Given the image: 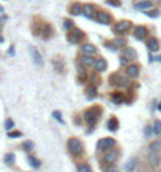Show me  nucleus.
<instances>
[{
    "label": "nucleus",
    "instance_id": "1",
    "mask_svg": "<svg viewBox=\"0 0 161 172\" xmlns=\"http://www.w3.org/2000/svg\"><path fill=\"white\" fill-rule=\"evenodd\" d=\"M67 149L69 152L73 153V155H80L81 152H83V149H81V142L78 141L77 138H71L67 141Z\"/></svg>",
    "mask_w": 161,
    "mask_h": 172
},
{
    "label": "nucleus",
    "instance_id": "2",
    "mask_svg": "<svg viewBox=\"0 0 161 172\" xmlns=\"http://www.w3.org/2000/svg\"><path fill=\"white\" fill-rule=\"evenodd\" d=\"M114 146H116V141L111 138H105V139H100L99 144H97V147L100 149V150H103V152H108L109 149H113Z\"/></svg>",
    "mask_w": 161,
    "mask_h": 172
},
{
    "label": "nucleus",
    "instance_id": "3",
    "mask_svg": "<svg viewBox=\"0 0 161 172\" xmlns=\"http://www.w3.org/2000/svg\"><path fill=\"white\" fill-rule=\"evenodd\" d=\"M95 20L99 22V24H109L111 22V16L108 14V13H105V11H99L97 14H95Z\"/></svg>",
    "mask_w": 161,
    "mask_h": 172
},
{
    "label": "nucleus",
    "instance_id": "4",
    "mask_svg": "<svg viewBox=\"0 0 161 172\" xmlns=\"http://www.w3.org/2000/svg\"><path fill=\"white\" fill-rule=\"evenodd\" d=\"M130 22H127V20H122V22H119V24H116V27H114V31L116 33H125V31H128V28H130Z\"/></svg>",
    "mask_w": 161,
    "mask_h": 172
},
{
    "label": "nucleus",
    "instance_id": "5",
    "mask_svg": "<svg viewBox=\"0 0 161 172\" xmlns=\"http://www.w3.org/2000/svg\"><path fill=\"white\" fill-rule=\"evenodd\" d=\"M30 53H31V58H33V61H35L36 66L42 64V58H41V53L38 52V49H36V47H30Z\"/></svg>",
    "mask_w": 161,
    "mask_h": 172
},
{
    "label": "nucleus",
    "instance_id": "6",
    "mask_svg": "<svg viewBox=\"0 0 161 172\" xmlns=\"http://www.w3.org/2000/svg\"><path fill=\"white\" fill-rule=\"evenodd\" d=\"M99 114H100V113H99L97 108H95V110H93V111L89 110L88 113H86V119H88L89 124H95V121L99 119Z\"/></svg>",
    "mask_w": 161,
    "mask_h": 172
},
{
    "label": "nucleus",
    "instance_id": "7",
    "mask_svg": "<svg viewBox=\"0 0 161 172\" xmlns=\"http://www.w3.org/2000/svg\"><path fill=\"white\" fill-rule=\"evenodd\" d=\"M83 39V31H80V30H73L71 35H69V41L71 42H78V41H81Z\"/></svg>",
    "mask_w": 161,
    "mask_h": 172
},
{
    "label": "nucleus",
    "instance_id": "8",
    "mask_svg": "<svg viewBox=\"0 0 161 172\" xmlns=\"http://www.w3.org/2000/svg\"><path fill=\"white\" fill-rule=\"evenodd\" d=\"M145 36H147V28L145 27H136L135 28V38L141 41V39H144Z\"/></svg>",
    "mask_w": 161,
    "mask_h": 172
},
{
    "label": "nucleus",
    "instance_id": "9",
    "mask_svg": "<svg viewBox=\"0 0 161 172\" xmlns=\"http://www.w3.org/2000/svg\"><path fill=\"white\" fill-rule=\"evenodd\" d=\"M127 74H128V77H131V78H136L138 74H139V67L136 64H130L127 67Z\"/></svg>",
    "mask_w": 161,
    "mask_h": 172
},
{
    "label": "nucleus",
    "instance_id": "10",
    "mask_svg": "<svg viewBox=\"0 0 161 172\" xmlns=\"http://www.w3.org/2000/svg\"><path fill=\"white\" fill-rule=\"evenodd\" d=\"M147 47H149V50H153V52H156V50L160 49V44H158V41H156V39L150 38L149 41H147Z\"/></svg>",
    "mask_w": 161,
    "mask_h": 172
},
{
    "label": "nucleus",
    "instance_id": "11",
    "mask_svg": "<svg viewBox=\"0 0 161 172\" xmlns=\"http://www.w3.org/2000/svg\"><path fill=\"white\" fill-rule=\"evenodd\" d=\"M94 67H95V70H97V72H103L105 69H107V61H105V60H97V61H95V64H94Z\"/></svg>",
    "mask_w": 161,
    "mask_h": 172
},
{
    "label": "nucleus",
    "instance_id": "12",
    "mask_svg": "<svg viewBox=\"0 0 161 172\" xmlns=\"http://www.w3.org/2000/svg\"><path fill=\"white\" fill-rule=\"evenodd\" d=\"M81 52H83L85 55H93V53H95V49H94V46H91V44H85V46L81 47Z\"/></svg>",
    "mask_w": 161,
    "mask_h": 172
},
{
    "label": "nucleus",
    "instance_id": "13",
    "mask_svg": "<svg viewBox=\"0 0 161 172\" xmlns=\"http://www.w3.org/2000/svg\"><path fill=\"white\" fill-rule=\"evenodd\" d=\"M81 61H83V64H85V66H94V64H95V61H97V60H94V58L91 56V55H85V56H83V60H81Z\"/></svg>",
    "mask_w": 161,
    "mask_h": 172
},
{
    "label": "nucleus",
    "instance_id": "14",
    "mask_svg": "<svg viewBox=\"0 0 161 172\" xmlns=\"http://www.w3.org/2000/svg\"><path fill=\"white\" fill-rule=\"evenodd\" d=\"M136 10H149V8H152V3L150 2H139L135 5Z\"/></svg>",
    "mask_w": 161,
    "mask_h": 172
},
{
    "label": "nucleus",
    "instance_id": "15",
    "mask_svg": "<svg viewBox=\"0 0 161 172\" xmlns=\"http://www.w3.org/2000/svg\"><path fill=\"white\" fill-rule=\"evenodd\" d=\"M116 158H117V152H116V150H113V152H109V153H107V155H105V160L109 161V163L114 161Z\"/></svg>",
    "mask_w": 161,
    "mask_h": 172
},
{
    "label": "nucleus",
    "instance_id": "16",
    "mask_svg": "<svg viewBox=\"0 0 161 172\" xmlns=\"http://www.w3.org/2000/svg\"><path fill=\"white\" fill-rule=\"evenodd\" d=\"M114 80H117V86H121V88H125L128 85V80L127 78H121V77H113Z\"/></svg>",
    "mask_w": 161,
    "mask_h": 172
},
{
    "label": "nucleus",
    "instance_id": "17",
    "mask_svg": "<svg viewBox=\"0 0 161 172\" xmlns=\"http://www.w3.org/2000/svg\"><path fill=\"white\" fill-rule=\"evenodd\" d=\"M80 13H81V6L78 3H73L71 6V14H80Z\"/></svg>",
    "mask_w": 161,
    "mask_h": 172
},
{
    "label": "nucleus",
    "instance_id": "18",
    "mask_svg": "<svg viewBox=\"0 0 161 172\" xmlns=\"http://www.w3.org/2000/svg\"><path fill=\"white\" fill-rule=\"evenodd\" d=\"M125 56H128V58H130V60H135V58H136L138 55H136L135 49H130V47H128L127 50H125Z\"/></svg>",
    "mask_w": 161,
    "mask_h": 172
},
{
    "label": "nucleus",
    "instance_id": "19",
    "mask_svg": "<svg viewBox=\"0 0 161 172\" xmlns=\"http://www.w3.org/2000/svg\"><path fill=\"white\" fill-rule=\"evenodd\" d=\"M135 166H136V160H135V158H131V160H130V161H128L127 164H125V171L130 172V171L135 169Z\"/></svg>",
    "mask_w": 161,
    "mask_h": 172
},
{
    "label": "nucleus",
    "instance_id": "20",
    "mask_svg": "<svg viewBox=\"0 0 161 172\" xmlns=\"http://www.w3.org/2000/svg\"><path fill=\"white\" fill-rule=\"evenodd\" d=\"M93 10H94V6L86 5V6L83 8V14H85L86 17H91V16H93Z\"/></svg>",
    "mask_w": 161,
    "mask_h": 172
},
{
    "label": "nucleus",
    "instance_id": "21",
    "mask_svg": "<svg viewBox=\"0 0 161 172\" xmlns=\"http://www.w3.org/2000/svg\"><path fill=\"white\" fill-rule=\"evenodd\" d=\"M77 171L78 172H91V167L88 164H83V163H81V164L77 166Z\"/></svg>",
    "mask_w": 161,
    "mask_h": 172
},
{
    "label": "nucleus",
    "instance_id": "22",
    "mask_svg": "<svg viewBox=\"0 0 161 172\" xmlns=\"http://www.w3.org/2000/svg\"><path fill=\"white\" fill-rule=\"evenodd\" d=\"M152 128H153V135H160V133H161V122H160V121H156Z\"/></svg>",
    "mask_w": 161,
    "mask_h": 172
},
{
    "label": "nucleus",
    "instance_id": "23",
    "mask_svg": "<svg viewBox=\"0 0 161 172\" xmlns=\"http://www.w3.org/2000/svg\"><path fill=\"white\" fill-rule=\"evenodd\" d=\"M108 128L111 130V132H114V130L117 128V121H116V119H111V121H109V122H108Z\"/></svg>",
    "mask_w": 161,
    "mask_h": 172
},
{
    "label": "nucleus",
    "instance_id": "24",
    "mask_svg": "<svg viewBox=\"0 0 161 172\" xmlns=\"http://www.w3.org/2000/svg\"><path fill=\"white\" fill-rule=\"evenodd\" d=\"M28 161H30V164L33 166V167H39V166H41V163L38 161V158H35V156H30Z\"/></svg>",
    "mask_w": 161,
    "mask_h": 172
},
{
    "label": "nucleus",
    "instance_id": "25",
    "mask_svg": "<svg viewBox=\"0 0 161 172\" xmlns=\"http://www.w3.org/2000/svg\"><path fill=\"white\" fill-rule=\"evenodd\" d=\"M50 36H52V28H50L49 25H45L44 27V38L47 39V38H50Z\"/></svg>",
    "mask_w": 161,
    "mask_h": 172
},
{
    "label": "nucleus",
    "instance_id": "26",
    "mask_svg": "<svg viewBox=\"0 0 161 172\" xmlns=\"http://www.w3.org/2000/svg\"><path fill=\"white\" fill-rule=\"evenodd\" d=\"M64 28H66V30H72L73 28V22L72 20H64Z\"/></svg>",
    "mask_w": 161,
    "mask_h": 172
},
{
    "label": "nucleus",
    "instance_id": "27",
    "mask_svg": "<svg viewBox=\"0 0 161 172\" xmlns=\"http://www.w3.org/2000/svg\"><path fill=\"white\" fill-rule=\"evenodd\" d=\"M13 127H14V122H13L11 119H6V122H5V128H6V130H11Z\"/></svg>",
    "mask_w": 161,
    "mask_h": 172
},
{
    "label": "nucleus",
    "instance_id": "28",
    "mask_svg": "<svg viewBox=\"0 0 161 172\" xmlns=\"http://www.w3.org/2000/svg\"><path fill=\"white\" fill-rule=\"evenodd\" d=\"M5 160H6V163H13V161H14V155H13V153H6Z\"/></svg>",
    "mask_w": 161,
    "mask_h": 172
},
{
    "label": "nucleus",
    "instance_id": "29",
    "mask_svg": "<svg viewBox=\"0 0 161 172\" xmlns=\"http://www.w3.org/2000/svg\"><path fill=\"white\" fill-rule=\"evenodd\" d=\"M152 133H153V128H150V127H145V128H144V135H145L147 138H149Z\"/></svg>",
    "mask_w": 161,
    "mask_h": 172
},
{
    "label": "nucleus",
    "instance_id": "30",
    "mask_svg": "<svg viewBox=\"0 0 161 172\" xmlns=\"http://www.w3.org/2000/svg\"><path fill=\"white\" fill-rule=\"evenodd\" d=\"M108 5H113V6H119L121 3H119V0H107Z\"/></svg>",
    "mask_w": 161,
    "mask_h": 172
},
{
    "label": "nucleus",
    "instance_id": "31",
    "mask_svg": "<svg viewBox=\"0 0 161 172\" xmlns=\"http://www.w3.org/2000/svg\"><path fill=\"white\" fill-rule=\"evenodd\" d=\"M147 16H149V17H158L160 13L158 11H147Z\"/></svg>",
    "mask_w": 161,
    "mask_h": 172
},
{
    "label": "nucleus",
    "instance_id": "32",
    "mask_svg": "<svg viewBox=\"0 0 161 172\" xmlns=\"http://www.w3.org/2000/svg\"><path fill=\"white\" fill-rule=\"evenodd\" d=\"M113 102H122V96H121V94H117V96H116V94H114V96H113Z\"/></svg>",
    "mask_w": 161,
    "mask_h": 172
},
{
    "label": "nucleus",
    "instance_id": "33",
    "mask_svg": "<svg viewBox=\"0 0 161 172\" xmlns=\"http://www.w3.org/2000/svg\"><path fill=\"white\" fill-rule=\"evenodd\" d=\"M53 117H56V119H58L59 122H63V117H61V114H59L58 111H53Z\"/></svg>",
    "mask_w": 161,
    "mask_h": 172
},
{
    "label": "nucleus",
    "instance_id": "34",
    "mask_svg": "<svg viewBox=\"0 0 161 172\" xmlns=\"http://www.w3.org/2000/svg\"><path fill=\"white\" fill-rule=\"evenodd\" d=\"M24 147H25V150H31V147H33V142H25Z\"/></svg>",
    "mask_w": 161,
    "mask_h": 172
},
{
    "label": "nucleus",
    "instance_id": "35",
    "mask_svg": "<svg viewBox=\"0 0 161 172\" xmlns=\"http://www.w3.org/2000/svg\"><path fill=\"white\" fill-rule=\"evenodd\" d=\"M20 136V132H14V133H10V138H19Z\"/></svg>",
    "mask_w": 161,
    "mask_h": 172
},
{
    "label": "nucleus",
    "instance_id": "36",
    "mask_svg": "<svg viewBox=\"0 0 161 172\" xmlns=\"http://www.w3.org/2000/svg\"><path fill=\"white\" fill-rule=\"evenodd\" d=\"M161 144L160 142H155V144H152V150H156V147H160Z\"/></svg>",
    "mask_w": 161,
    "mask_h": 172
},
{
    "label": "nucleus",
    "instance_id": "37",
    "mask_svg": "<svg viewBox=\"0 0 161 172\" xmlns=\"http://www.w3.org/2000/svg\"><path fill=\"white\" fill-rule=\"evenodd\" d=\"M152 60H153V61H160V63H161V55H160L158 58H152Z\"/></svg>",
    "mask_w": 161,
    "mask_h": 172
},
{
    "label": "nucleus",
    "instance_id": "38",
    "mask_svg": "<svg viewBox=\"0 0 161 172\" xmlns=\"http://www.w3.org/2000/svg\"><path fill=\"white\" fill-rule=\"evenodd\" d=\"M0 42H3V38H2V36H0Z\"/></svg>",
    "mask_w": 161,
    "mask_h": 172
},
{
    "label": "nucleus",
    "instance_id": "39",
    "mask_svg": "<svg viewBox=\"0 0 161 172\" xmlns=\"http://www.w3.org/2000/svg\"><path fill=\"white\" fill-rule=\"evenodd\" d=\"M0 11H3V10H2V6H0Z\"/></svg>",
    "mask_w": 161,
    "mask_h": 172
}]
</instances>
